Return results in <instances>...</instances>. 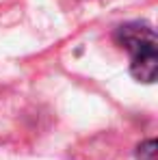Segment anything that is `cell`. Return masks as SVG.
Instances as JSON below:
<instances>
[{"label":"cell","mask_w":158,"mask_h":160,"mask_svg":"<svg viewBox=\"0 0 158 160\" xmlns=\"http://www.w3.org/2000/svg\"><path fill=\"white\" fill-rule=\"evenodd\" d=\"M115 41L130 52V74L139 82H154L158 76V39L147 24H124L117 28Z\"/></svg>","instance_id":"obj_1"},{"label":"cell","mask_w":158,"mask_h":160,"mask_svg":"<svg viewBox=\"0 0 158 160\" xmlns=\"http://www.w3.org/2000/svg\"><path fill=\"white\" fill-rule=\"evenodd\" d=\"M136 158L139 160H158V143L154 138L141 143L136 147Z\"/></svg>","instance_id":"obj_2"}]
</instances>
